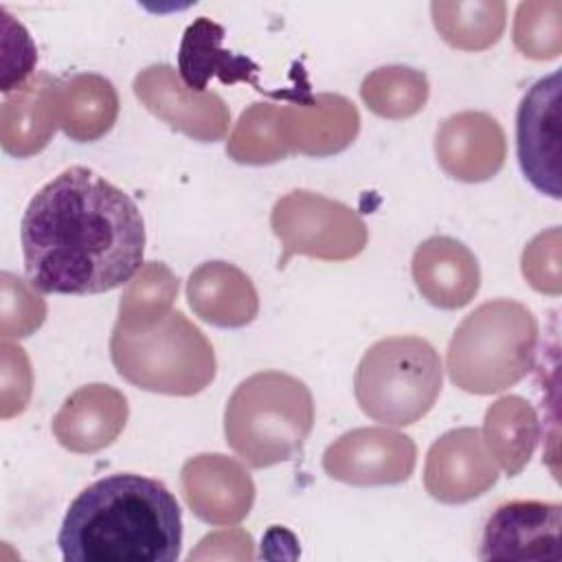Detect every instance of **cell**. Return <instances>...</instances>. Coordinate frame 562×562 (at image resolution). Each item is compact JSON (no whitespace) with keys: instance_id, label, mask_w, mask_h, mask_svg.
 Here are the masks:
<instances>
[{"instance_id":"obj_1","label":"cell","mask_w":562,"mask_h":562,"mask_svg":"<svg viewBox=\"0 0 562 562\" xmlns=\"http://www.w3.org/2000/svg\"><path fill=\"white\" fill-rule=\"evenodd\" d=\"M20 241L26 279L37 292L101 294L143 268L145 224L123 189L75 165L31 198Z\"/></svg>"},{"instance_id":"obj_2","label":"cell","mask_w":562,"mask_h":562,"mask_svg":"<svg viewBox=\"0 0 562 562\" xmlns=\"http://www.w3.org/2000/svg\"><path fill=\"white\" fill-rule=\"evenodd\" d=\"M66 562H173L182 512L165 483L110 474L77 494L57 536Z\"/></svg>"},{"instance_id":"obj_3","label":"cell","mask_w":562,"mask_h":562,"mask_svg":"<svg viewBox=\"0 0 562 562\" xmlns=\"http://www.w3.org/2000/svg\"><path fill=\"white\" fill-rule=\"evenodd\" d=\"M314 426L310 389L283 371H259L237 384L226 402L224 435L250 468H270L301 452Z\"/></svg>"},{"instance_id":"obj_4","label":"cell","mask_w":562,"mask_h":562,"mask_svg":"<svg viewBox=\"0 0 562 562\" xmlns=\"http://www.w3.org/2000/svg\"><path fill=\"white\" fill-rule=\"evenodd\" d=\"M538 321L522 303L496 299L479 305L448 345L450 380L476 395L520 382L536 358Z\"/></svg>"},{"instance_id":"obj_5","label":"cell","mask_w":562,"mask_h":562,"mask_svg":"<svg viewBox=\"0 0 562 562\" xmlns=\"http://www.w3.org/2000/svg\"><path fill=\"white\" fill-rule=\"evenodd\" d=\"M110 356L121 378L151 391L189 397L215 378V353L206 336L182 312L125 327L114 325Z\"/></svg>"},{"instance_id":"obj_6","label":"cell","mask_w":562,"mask_h":562,"mask_svg":"<svg viewBox=\"0 0 562 562\" xmlns=\"http://www.w3.org/2000/svg\"><path fill=\"white\" fill-rule=\"evenodd\" d=\"M441 380V358L428 340L389 336L360 358L353 393L367 417L386 426H411L435 406Z\"/></svg>"},{"instance_id":"obj_7","label":"cell","mask_w":562,"mask_h":562,"mask_svg":"<svg viewBox=\"0 0 562 562\" xmlns=\"http://www.w3.org/2000/svg\"><path fill=\"white\" fill-rule=\"evenodd\" d=\"M270 226L283 248L279 268H285L294 255L345 261L360 255L369 239L367 226L353 209L305 189L277 200Z\"/></svg>"},{"instance_id":"obj_8","label":"cell","mask_w":562,"mask_h":562,"mask_svg":"<svg viewBox=\"0 0 562 562\" xmlns=\"http://www.w3.org/2000/svg\"><path fill=\"white\" fill-rule=\"evenodd\" d=\"M562 72L538 79L516 112V154L536 191L560 200V83Z\"/></svg>"},{"instance_id":"obj_9","label":"cell","mask_w":562,"mask_h":562,"mask_svg":"<svg viewBox=\"0 0 562 562\" xmlns=\"http://www.w3.org/2000/svg\"><path fill=\"white\" fill-rule=\"evenodd\" d=\"M415 441L386 426L353 428L323 452L325 472L349 485H395L411 479Z\"/></svg>"},{"instance_id":"obj_10","label":"cell","mask_w":562,"mask_h":562,"mask_svg":"<svg viewBox=\"0 0 562 562\" xmlns=\"http://www.w3.org/2000/svg\"><path fill=\"white\" fill-rule=\"evenodd\" d=\"M560 503L507 501L483 525L479 560H560Z\"/></svg>"},{"instance_id":"obj_11","label":"cell","mask_w":562,"mask_h":562,"mask_svg":"<svg viewBox=\"0 0 562 562\" xmlns=\"http://www.w3.org/2000/svg\"><path fill=\"white\" fill-rule=\"evenodd\" d=\"M134 94L151 114L195 140L215 143L228 130L231 112L226 103L215 92L189 90L167 64L138 72Z\"/></svg>"},{"instance_id":"obj_12","label":"cell","mask_w":562,"mask_h":562,"mask_svg":"<svg viewBox=\"0 0 562 562\" xmlns=\"http://www.w3.org/2000/svg\"><path fill=\"white\" fill-rule=\"evenodd\" d=\"M498 481V465L485 448L479 428H454L428 450L424 468L426 492L446 505L468 503Z\"/></svg>"},{"instance_id":"obj_13","label":"cell","mask_w":562,"mask_h":562,"mask_svg":"<svg viewBox=\"0 0 562 562\" xmlns=\"http://www.w3.org/2000/svg\"><path fill=\"white\" fill-rule=\"evenodd\" d=\"M224 29L209 20L198 18L184 29L180 50H178V70L182 83L193 92H206V86L213 77H220L222 83L244 81L255 88L259 94L277 97V99H294L296 103L307 99L312 92L307 88H281L270 90L259 83V66L233 50L222 46Z\"/></svg>"},{"instance_id":"obj_14","label":"cell","mask_w":562,"mask_h":562,"mask_svg":"<svg viewBox=\"0 0 562 562\" xmlns=\"http://www.w3.org/2000/svg\"><path fill=\"white\" fill-rule=\"evenodd\" d=\"M182 492L191 512L209 525H235L255 503L246 468L224 454H198L182 465Z\"/></svg>"},{"instance_id":"obj_15","label":"cell","mask_w":562,"mask_h":562,"mask_svg":"<svg viewBox=\"0 0 562 562\" xmlns=\"http://www.w3.org/2000/svg\"><path fill=\"white\" fill-rule=\"evenodd\" d=\"M435 151L441 169L461 182H483L505 162V134L485 112H459L437 127Z\"/></svg>"},{"instance_id":"obj_16","label":"cell","mask_w":562,"mask_h":562,"mask_svg":"<svg viewBox=\"0 0 562 562\" xmlns=\"http://www.w3.org/2000/svg\"><path fill=\"white\" fill-rule=\"evenodd\" d=\"M127 413L121 391L108 384H88L66 397L53 417V435L70 452H97L121 435Z\"/></svg>"},{"instance_id":"obj_17","label":"cell","mask_w":562,"mask_h":562,"mask_svg":"<svg viewBox=\"0 0 562 562\" xmlns=\"http://www.w3.org/2000/svg\"><path fill=\"white\" fill-rule=\"evenodd\" d=\"M61 79L40 72L15 92L4 94L0 110V138L7 154L26 158L42 151L59 127Z\"/></svg>"},{"instance_id":"obj_18","label":"cell","mask_w":562,"mask_h":562,"mask_svg":"<svg viewBox=\"0 0 562 562\" xmlns=\"http://www.w3.org/2000/svg\"><path fill=\"white\" fill-rule=\"evenodd\" d=\"M413 281L435 307L468 305L481 285V270L470 248L452 237H430L413 255Z\"/></svg>"},{"instance_id":"obj_19","label":"cell","mask_w":562,"mask_h":562,"mask_svg":"<svg viewBox=\"0 0 562 562\" xmlns=\"http://www.w3.org/2000/svg\"><path fill=\"white\" fill-rule=\"evenodd\" d=\"M283 119L292 154L305 156L338 154L353 143L360 130L356 105L340 94H310L283 105Z\"/></svg>"},{"instance_id":"obj_20","label":"cell","mask_w":562,"mask_h":562,"mask_svg":"<svg viewBox=\"0 0 562 562\" xmlns=\"http://www.w3.org/2000/svg\"><path fill=\"white\" fill-rule=\"evenodd\" d=\"M187 299L202 321L217 327H244L259 310L250 277L226 261L198 266L187 281Z\"/></svg>"},{"instance_id":"obj_21","label":"cell","mask_w":562,"mask_h":562,"mask_svg":"<svg viewBox=\"0 0 562 562\" xmlns=\"http://www.w3.org/2000/svg\"><path fill=\"white\" fill-rule=\"evenodd\" d=\"M119 116V94L101 75H75L59 83V127L79 143L101 138Z\"/></svg>"},{"instance_id":"obj_22","label":"cell","mask_w":562,"mask_h":562,"mask_svg":"<svg viewBox=\"0 0 562 562\" xmlns=\"http://www.w3.org/2000/svg\"><path fill=\"white\" fill-rule=\"evenodd\" d=\"M540 437L538 415L531 404L518 395L494 402L485 413L483 441L498 465L516 476L531 459Z\"/></svg>"},{"instance_id":"obj_23","label":"cell","mask_w":562,"mask_h":562,"mask_svg":"<svg viewBox=\"0 0 562 562\" xmlns=\"http://www.w3.org/2000/svg\"><path fill=\"white\" fill-rule=\"evenodd\" d=\"M226 154L244 165H270L290 156L283 105L252 103L244 110L226 140Z\"/></svg>"},{"instance_id":"obj_24","label":"cell","mask_w":562,"mask_h":562,"mask_svg":"<svg viewBox=\"0 0 562 562\" xmlns=\"http://www.w3.org/2000/svg\"><path fill=\"white\" fill-rule=\"evenodd\" d=\"M360 97L382 119H408L424 108L428 79L408 66H382L364 77Z\"/></svg>"},{"instance_id":"obj_25","label":"cell","mask_w":562,"mask_h":562,"mask_svg":"<svg viewBox=\"0 0 562 562\" xmlns=\"http://www.w3.org/2000/svg\"><path fill=\"white\" fill-rule=\"evenodd\" d=\"M176 294L178 279L173 272L160 261H149L123 292L116 323L125 327L154 323L171 312Z\"/></svg>"},{"instance_id":"obj_26","label":"cell","mask_w":562,"mask_h":562,"mask_svg":"<svg viewBox=\"0 0 562 562\" xmlns=\"http://www.w3.org/2000/svg\"><path fill=\"white\" fill-rule=\"evenodd\" d=\"M514 42L522 55L533 59H551L560 53V22L558 18L531 15L527 4L518 7L514 26Z\"/></svg>"},{"instance_id":"obj_27","label":"cell","mask_w":562,"mask_h":562,"mask_svg":"<svg viewBox=\"0 0 562 562\" xmlns=\"http://www.w3.org/2000/svg\"><path fill=\"white\" fill-rule=\"evenodd\" d=\"M558 237H560V231L555 226L549 233H540L522 252V274L538 292H549V294L560 292V272L558 268L547 266V255L555 246H560Z\"/></svg>"}]
</instances>
